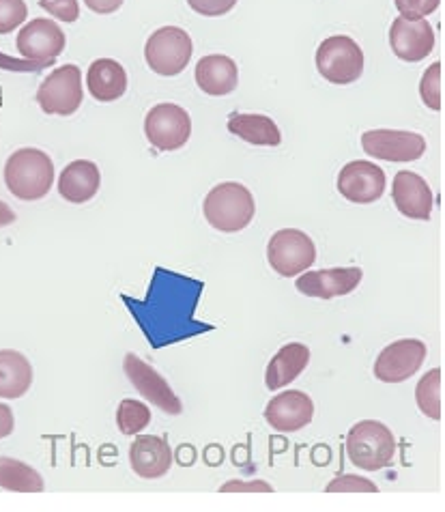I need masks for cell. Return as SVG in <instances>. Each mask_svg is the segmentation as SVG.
I'll list each match as a JSON object with an SVG mask.
<instances>
[{"mask_svg":"<svg viewBox=\"0 0 445 512\" xmlns=\"http://www.w3.org/2000/svg\"><path fill=\"white\" fill-rule=\"evenodd\" d=\"M33 386V366L13 349L0 351V398H20Z\"/></svg>","mask_w":445,"mask_h":512,"instance_id":"24","label":"cell"},{"mask_svg":"<svg viewBox=\"0 0 445 512\" xmlns=\"http://www.w3.org/2000/svg\"><path fill=\"white\" fill-rule=\"evenodd\" d=\"M426 345L418 338H403L387 345L375 362V377L383 383H403L420 371Z\"/></svg>","mask_w":445,"mask_h":512,"instance_id":"11","label":"cell"},{"mask_svg":"<svg viewBox=\"0 0 445 512\" xmlns=\"http://www.w3.org/2000/svg\"><path fill=\"white\" fill-rule=\"evenodd\" d=\"M271 489L265 480H252V482H241L231 480L220 487V493H271Z\"/></svg>","mask_w":445,"mask_h":512,"instance_id":"35","label":"cell"},{"mask_svg":"<svg viewBox=\"0 0 445 512\" xmlns=\"http://www.w3.org/2000/svg\"><path fill=\"white\" fill-rule=\"evenodd\" d=\"M102 186V175L95 162L89 160H76L65 166L59 177V192L67 203L84 205L99 192Z\"/></svg>","mask_w":445,"mask_h":512,"instance_id":"21","label":"cell"},{"mask_svg":"<svg viewBox=\"0 0 445 512\" xmlns=\"http://www.w3.org/2000/svg\"><path fill=\"white\" fill-rule=\"evenodd\" d=\"M310 364V349L301 343H291L284 345L274 358H271L267 373H265V383L271 392H276L284 386H289L291 381H295L301 373L306 371V366Z\"/></svg>","mask_w":445,"mask_h":512,"instance_id":"23","label":"cell"},{"mask_svg":"<svg viewBox=\"0 0 445 512\" xmlns=\"http://www.w3.org/2000/svg\"><path fill=\"white\" fill-rule=\"evenodd\" d=\"M207 224L222 233H239L254 220L256 205L252 192L235 181L218 183L203 203Z\"/></svg>","mask_w":445,"mask_h":512,"instance_id":"3","label":"cell"},{"mask_svg":"<svg viewBox=\"0 0 445 512\" xmlns=\"http://www.w3.org/2000/svg\"><path fill=\"white\" fill-rule=\"evenodd\" d=\"M151 422V409L134 401V398H125L121 405L117 407V426L123 435H138L140 431H145Z\"/></svg>","mask_w":445,"mask_h":512,"instance_id":"28","label":"cell"},{"mask_svg":"<svg viewBox=\"0 0 445 512\" xmlns=\"http://www.w3.org/2000/svg\"><path fill=\"white\" fill-rule=\"evenodd\" d=\"M123 371L129 379V383L147 398L149 403L155 407H160L164 414L168 416H179L183 411V405L179 401V396L172 392L168 386V381L151 368L145 360H140L136 353H127L125 362H123Z\"/></svg>","mask_w":445,"mask_h":512,"instance_id":"10","label":"cell"},{"mask_svg":"<svg viewBox=\"0 0 445 512\" xmlns=\"http://www.w3.org/2000/svg\"><path fill=\"white\" fill-rule=\"evenodd\" d=\"M129 463L134 474L145 480H155L168 474L172 467V448L164 437L138 435L129 446Z\"/></svg>","mask_w":445,"mask_h":512,"instance_id":"19","label":"cell"},{"mask_svg":"<svg viewBox=\"0 0 445 512\" xmlns=\"http://www.w3.org/2000/svg\"><path fill=\"white\" fill-rule=\"evenodd\" d=\"M192 52V37L183 28L164 26L149 37L145 46V59L155 74L172 78L179 76L190 65Z\"/></svg>","mask_w":445,"mask_h":512,"instance_id":"6","label":"cell"},{"mask_svg":"<svg viewBox=\"0 0 445 512\" xmlns=\"http://www.w3.org/2000/svg\"><path fill=\"white\" fill-rule=\"evenodd\" d=\"M54 181V162L41 149H18L5 164L7 190L20 201H39L48 196Z\"/></svg>","mask_w":445,"mask_h":512,"instance_id":"2","label":"cell"},{"mask_svg":"<svg viewBox=\"0 0 445 512\" xmlns=\"http://www.w3.org/2000/svg\"><path fill=\"white\" fill-rule=\"evenodd\" d=\"M415 403L426 418L441 420V368H433L418 381Z\"/></svg>","mask_w":445,"mask_h":512,"instance_id":"27","label":"cell"},{"mask_svg":"<svg viewBox=\"0 0 445 512\" xmlns=\"http://www.w3.org/2000/svg\"><path fill=\"white\" fill-rule=\"evenodd\" d=\"M145 134L157 151H177L188 145L192 119L177 104H157L145 119Z\"/></svg>","mask_w":445,"mask_h":512,"instance_id":"9","label":"cell"},{"mask_svg":"<svg viewBox=\"0 0 445 512\" xmlns=\"http://www.w3.org/2000/svg\"><path fill=\"white\" fill-rule=\"evenodd\" d=\"M13 222H16V213H13V209L7 203L0 201V229H5V226Z\"/></svg>","mask_w":445,"mask_h":512,"instance_id":"39","label":"cell"},{"mask_svg":"<svg viewBox=\"0 0 445 512\" xmlns=\"http://www.w3.org/2000/svg\"><path fill=\"white\" fill-rule=\"evenodd\" d=\"M200 293H203V282L157 269L147 300L134 302L132 297H123V300L149 343L153 347H166L209 330V325L198 323L194 317Z\"/></svg>","mask_w":445,"mask_h":512,"instance_id":"1","label":"cell"},{"mask_svg":"<svg viewBox=\"0 0 445 512\" xmlns=\"http://www.w3.org/2000/svg\"><path fill=\"white\" fill-rule=\"evenodd\" d=\"M65 44V33L59 24L46 18L28 22L16 39L18 54L35 63H54L63 54Z\"/></svg>","mask_w":445,"mask_h":512,"instance_id":"13","label":"cell"},{"mask_svg":"<svg viewBox=\"0 0 445 512\" xmlns=\"http://www.w3.org/2000/svg\"><path fill=\"white\" fill-rule=\"evenodd\" d=\"M39 7L61 22H76L80 18L78 0H39Z\"/></svg>","mask_w":445,"mask_h":512,"instance_id":"32","label":"cell"},{"mask_svg":"<svg viewBox=\"0 0 445 512\" xmlns=\"http://www.w3.org/2000/svg\"><path fill=\"white\" fill-rule=\"evenodd\" d=\"M319 74L338 87H347L364 74V52L347 35L327 37L317 50Z\"/></svg>","mask_w":445,"mask_h":512,"instance_id":"5","label":"cell"},{"mask_svg":"<svg viewBox=\"0 0 445 512\" xmlns=\"http://www.w3.org/2000/svg\"><path fill=\"white\" fill-rule=\"evenodd\" d=\"M392 201L396 209L411 220H430L433 213V192L428 183L418 173L411 170H400L392 183Z\"/></svg>","mask_w":445,"mask_h":512,"instance_id":"18","label":"cell"},{"mask_svg":"<svg viewBox=\"0 0 445 512\" xmlns=\"http://www.w3.org/2000/svg\"><path fill=\"white\" fill-rule=\"evenodd\" d=\"M188 5L205 18H220L224 13L233 11L237 0H188Z\"/></svg>","mask_w":445,"mask_h":512,"instance_id":"34","label":"cell"},{"mask_svg":"<svg viewBox=\"0 0 445 512\" xmlns=\"http://www.w3.org/2000/svg\"><path fill=\"white\" fill-rule=\"evenodd\" d=\"M228 132L256 147H278L282 142L276 121L265 115H231Z\"/></svg>","mask_w":445,"mask_h":512,"instance_id":"25","label":"cell"},{"mask_svg":"<svg viewBox=\"0 0 445 512\" xmlns=\"http://www.w3.org/2000/svg\"><path fill=\"white\" fill-rule=\"evenodd\" d=\"M314 403L301 390H289L271 398L265 407V420L274 431L297 433L312 422Z\"/></svg>","mask_w":445,"mask_h":512,"instance_id":"17","label":"cell"},{"mask_svg":"<svg viewBox=\"0 0 445 512\" xmlns=\"http://www.w3.org/2000/svg\"><path fill=\"white\" fill-rule=\"evenodd\" d=\"M54 63H35V61H28V59H9V56L0 54V69H7V71H24V74H37L41 69H48Z\"/></svg>","mask_w":445,"mask_h":512,"instance_id":"36","label":"cell"},{"mask_svg":"<svg viewBox=\"0 0 445 512\" xmlns=\"http://www.w3.org/2000/svg\"><path fill=\"white\" fill-rule=\"evenodd\" d=\"M267 261L278 276L293 278L304 274L317 261V246L304 231L282 229L269 239Z\"/></svg>","mask_w":445,"mask_h":512,"instance_id":"7","label":"cell"},{"mask_svg":"<svg viewBox=\"0 0 445 512\" xmlns=\"http://www.w3.org/2000/svg\"><path fill=\"white\" fill-rule=\"evenodd\" d=\"M28 18V7L24 0H0V35L16 31Z\"/></svg>","mask_w":445,"mask_h":512,"instance_id":"30","label":"cell"},{"mask_svg":"<svg viewBox=\"0 0 445 512\" xmlns=\"http://www.w3.org/2000/svg\"><path fill=\"white\" fill-rule=\"evenodd\" d=\"M84 5L91 11L99 13V16H108V13H114L121 9L123 0H84Z\"/></svg>","mask_w":445,"mask_h":512,"instance_id":"37","label":"cell"},{"mask_svg":"<svg viewBox=\"0 0 445 512\" xmlns=\"http://www.w3.org/2000/svg\"><path fill=\"white\" fill-rule=\"evenodd\" d=\"M387 186L383 168L375 162H349L338 175V192L355 205H370L379 201Z\"/></svg>","mask_w":445,"mask_h":512,"instance_id":"14","label":"cell"},{"mask_svg":"<svg viewBox=\"0 0 445 512\" xmlns=\"http://www.w3.org/2000/svg\"><path fill=\"white\" fill-rule=\"evenodd\" d=\"M362 147L383 162H415L426 153V140L405 130H370L362 136Z\"/></svg>","mask_w":445,"mask_h":512,"instance_id":"12","label":"cell"},{"mask_svg":"<svg viewBox=\"0 0 445 512\" xmlns=\"http://www.w3.org/2000/svg\"><path fill=\"white\" fill-rule=\"evenodd\" d=\"M349 461L364 472H379L392 463L396 454V437L379 420H362L353 424L347 435Z\"/></svg>","mask_w":445,"mask_h":512,"instance_id":"4","label":"cell"},{"mask_svg":"<svg viewBox=\"0 0 445 512\" xmlns=\"http://www.w3.org/2000/svg\"><path fill=\"white\" fill-rule=\"evenodd\" d=\"M82 71L78 65H63L41 82L37 104L46 115L71 117L82 106Z\"/></svg>","mask_w":445,"mask_h":512,"instance_id":"8","label":"cell"},{"mask_svg":"<svg viewBox=\"0 0 445 512\" xmlns=\"http://www.w3.org/2000/svg\"><path fill=\"white\" fill-rule=\"evenodd\" d=\"M16 429V420H13V411L11 407L0 403V439H5Z\"/></svg>","mask_w":445,"mask_h":512,"instance_id":"38","label":"cell"},{"mask_svg":"<svg viewBox=\"0 0 445 512\" xmlns=\"http://www.w3.org/2000/svg\"><path fill=\"white\" fill-rule=\"evenodd\" d=\"M392 52L405 63H420L435 48V31L426 18H396L390 26Z\"/></svg>","mask_w":445,"mask_h":512,"instance_id":"15","label":"cell"},{"mask_svg":"<svg viewBox=\"0 0 445 512\" xmlns=\"http://www.w3.org/2000/svg\"><path fill=\"white\" fill-rule=\"evenodd\" d=\"M364 278L360 267H332V269H317V272L299 274L295 287L299 293L317 300H334L353 293Z\"/></svg>","mask_w":445,"mask_h":512,"instance_id":"16","label":"cell"},{"mask_svg":"<svg viewBox=\"0 0 445 512\" xmlns=\"http://www.w3.org/2000/svg\"><path fill=\"white\" fill-rule=\"evenodd\" d=\"M420 95L422 102L430 110H441V63H433L424 71L420 82Z\"/></svg>","mask_w":445,"mask_h":512,"instance_id":"29","label":"cell"},{"mask_svg":"<svg viewBox=\"0 0 445 512\" xmlns=\"http://www.w3.org/2000/svg\"><path fill=\"white\" fill-rule=\"evenodd\" d=\"M0 487L13 493H41L46 489V482L31 465L11 457H0Z\"/></svg>","mask_w":445,"mask_h":512,"instance_id":"26","label":"cell"},{"mask_svg":"<svg viewBox=\"0 0 445 512\" xmlns=\"http://www.w3.org/2000/svg\"><path fill=\"white\" fill-rule=\"evenodd\" d=\"M86 87H89V93L97 102H117L127 91L125 67L114 59L93 61L89 71H86Z\"/></svg>","mask_w":445,"mask_h":512,"instance_id":"22","label":"cell"},{"mask_svg":"<svg viewBox=\"0 0 445 512\" xmlns=\"http://www.w3.org/2000/svg\"><path fill=\"white\" fill-rule=\"evenodd\" d=\"M196 84L211 97L231 95L239 84V69L231 56L209 54L196 65Z\"/></svg>","mask_w":445,"mask_h":512,"instance_id":"20","label":"cell"},{"mask_svg":"<svg viewBox=\"0 0 445 512\" xmlns=\"http://www.w3.org/2000/svg\"><path fill=\"white\" fill-rule=\"evenodd\" d=\"M403 18H426L439 9L441 0H394Z\"/></svg>","mask_w":445,"mask_h":512,"instance_id":"33","label":"cell"},{"mask_svg":"<svg viewBox=\"0 0 445 512\" xmlns=\"http://www.w3.org/2000/svg\"><path fill=\"white\" fill-rule=\"evenodd\" d=\"M327 493H377V485L368 478H362L357 474H340L332 482H329Z\"/></svg>","mask_w":445,"mask_h":512,"instance_id":"31","label":"cell"}]
</instances>
